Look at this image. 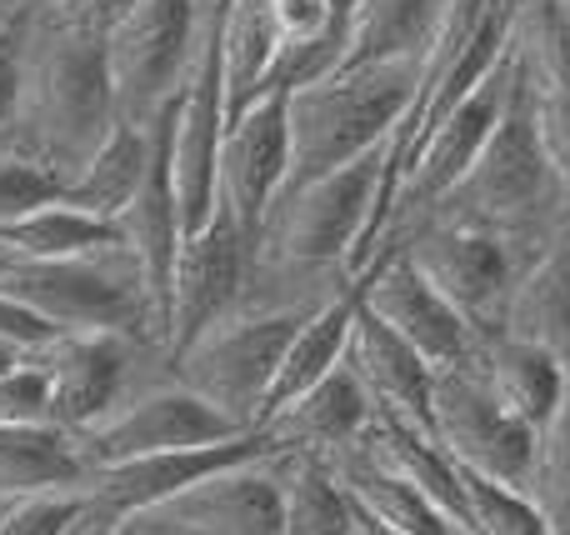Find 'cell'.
Returning <instances> with one entry per match:
<instances>
[{"instance_id": "39", "label": "cell", "mask_w": 570, "mask_h": 535, "mask_svg": "<svg viewBox=\"0 0 570 535\" xmlns=\"http://www.w3.org/2000/svg\"><path fill=\"white\" fill-rule=\"evenodd\" d=\"M60 0H0V16L10 20H36V16H50Z\"/></svg>"}, {"instance_id": "12", "label": "cell", "mask_w": 570, "mask_h": 535, "mask_svg": "<svg viewBox=\"0 0 570 535\" xmlns=\"http://www.w3.org/2000/svg\"><path fill=\"white\" fill-rule=\"evenodd\" d=\"M401 256L461 310L465 326H471L475 336L501 330L511 286L521 280V270L531 266V260H525L515 246H505L501 236L465 230V226H441V220L415 230V236L401 246Z\"/></svg>"}, {"instance_id": "8", "label": "cell", "mask_w": 570, "mask_h": 535, "mask_svg": "<svg viewBox=\"0 0 570 535\" xmlns=\"http://www.w3.org/2000/svg\"><path fill=\"white\" fill-rule=\"evenodd\" d=\"M36 366L50 380V426L66 436L90 430L140 390L176 380L166 350L130 336H60L36 350Z\"/></svg>"}, {"instance_id": "13", "label": "cell", "mask_w": 570, "mask_h": 535, "mask_svg": "<svg viewBox=\"0 0 570 535\" xmlns=\"http://www.w3.org/2000/svg\"><path fill=\"white\" fill-rule=\"evenodd\" d=\"M246 270H250V240L240 230V220L216 200L206 226L180 240L176 280H170L166 360L186 356L210 326L236 316L240 290H246Z\"/></svg>"}, {"instance_id": "43", "label": "cell", "mask_w": 570, "mask_h": 535, "mask_svg": "<svg viewBox=\"0 0 570 535\" xmlns=\"http://www.w3.org/2000/svg\"><path fill=\"white\" fill-rule=\"evenodd\" d=\"M6 266H10V260H6V256H0V276H6Z\"/></svg>"}, {"instance_id": "27", "label": "cell", "mask_w": 570, "mask_h": 535, "mask_svg": "<svg viewBox=\"0 0 570 535\" xmlns=\"http://www.w3.org/2000/svg\"><path fill=\"white\" fill-rule=\"evenodd\" d=\"M351 326H355V290H345V296H335L331 306H321L295 330L291 350H285V360H281L276 390H271V400H266V420L276 416L281 406L301 400L311 386H321V380L341 366L345 346H351ZM266 420H261V426H266Z\"/></svg>"}, {"instance_id": "29", "label": "cell", "mask_w": 570, "mask_h": 535, "mask_svg": "<svg viewBox=\"0 0 570 535\" xmlns=\"http://www.w3.org/2000/svg\"><path fill=\"white\" fill-rule=\"evenodd\" d=\"M285 535H355V506L321 456L281 450Z\"/></svg>"}, {"instance_id": "31", "label": "cell", "mask_w": 570, "mask_h": 535, "mask_svg": "<svg viewBox=\"0 0 570 535\" xmlns=\"http://www.w3.org/2000/svg\"><path fill=\"white\" fill-rule=\"evenodd\" d=\"M465 501H471V531L465 535H551L546 516L535 511V501L515 486H495L485 476L461 470Z\"/></svg>"}, {"instance_id": "28", "label": "cell", "mask_w": 570, "mask_h": 535, "mask_svg": "<svg viewBox=\"0 0 570 535\" xmlns=\"http://www.w3.org/2000/svg\"><path fill=\"white\" fill-rule=\"evenodd\" d=\"M106 246H120L116 220H96L86 210L66 206V200H50V206L0 226V256L10 266L16 260H70V256H90V250H106Z\"/></svg>"}, {"instance_id": "6", "label": "cell", "mask_w": 570, "mask_h": 535, "mask_svg": "<svg viewBox=\"0 0 570 535\" xmlns=\"http://www.w3.org/2000/svg\"><path fill=\"white\" fill-rule=\"evenodd\" d=\"M305 320L311 316H240L236 310L220 326H210L186 356L170 360V370L190 396L216 406L240 430H261L281 360Z\"/></svg>"}, {"instance_id": "20", "label": "cell", "mask_w": 570, "mask_h": 535, "mask_svg": "<svg viewBox=\"0 0 570 535\" xmlns=\"http://www.w3.org/2000/svg\"><path fill=\"white\" fill-rule=\"evenodd\" d=\"M375 406L365 396V386L355 380V370L335 366L321 386H311L301 400L281 406L276 416L261 426V436L271 440L276 450H301V456H331L341 446H355L371 426Z\"/></svg>"}, {"instance_id": "7", "label": "cell", "mask_w": 570, "mask_h": 535, "mask_svg": "<svg viewBox=\"0 0 570 535\" xmlns=\"http://www.w3.org/2000/svg\"><path fill=\"white\" fill-rule=\"evenodd\" d=\"M505 96H511V50H505L501 66H495L491 76H485L481 86H475L471 96H465L461 106H455L451 116H445L441 126L421 140L415 160L405 166L401 186H395L391 216H385V230H381V240H375V260L391 256V250H401L405 236H415V230H421L425 220L441 210V200L465 180V170L475 166L481 146L491 140L495 120H501ZM375 260H371V266H375ZM371 266H365V270H371Z\"/></svg>"}, {"instance_id": "33", "label": "cell", "mask_w": 570, "mask_h": 535, "mask_svg": "<svg viewBox=\"0 0 570 535\" xmlns=\"http://www.w3.org/2000/svg\"><path fill=\"white\" fill-rule=\"evenodd\" d=\"M66 186L70 180L56 176V170L36 166V160L16 156V150H0V226L30 216V210H40V206H50V200H60Z\"/></svg>"}, {"instance_id": "45", "label": "cell", "mask_w": 570, "mask_h": 535, "mask_svg": "<svg viewBox=\"0 0 570 535\" xmlns=\"http://www.w3.org/2000/svg\"><path fill=\"white\" fill-rule=\"evenodd\" d=\"M566 226H570V220H566Z\"/></svg>"}, {"instance_id": "30", "label": "cell", "mask_w": 570, "mask_h": 535, "mask_svg": "<svg viewBox=\"0 0 570 535\" xmlns=\"http://www.w3.org/2000/svg\"><path fill=\"white\" fill-rule=\"evenodd\" d=\"M561 360H566V400L551 426L535 430V460H531V480H525V496L535 501L551 535H570V356Z\"/></svg>"}, {"instance_id": "25", "label": "cell", "mask_w": 570, "mask_h": 535, "mask_svg": "<svg viewBox=\"0 0 570 535\" xmlns=\"http://www.w3.org/2000/svg\"><path fill=\"white\" fill-rule=\"evenodd\" d=\"M86 460L56 426H0V511L50 491H76Z\"/></svg>"}, {"instance_id": "18", "label": "cell", "mask_w": 570, "mask_h": 535, "mask_svg": "<svg viewBox=\"0 0 570 535\" xmlns=\"http://www.w3.org/2000/svg\"><path fill=\"white\" fill-rule=\"evenodd\" d=\"M345 366L355 370V380L365 386L375 410L405 420L411 430L431 436V396H435V370L425 366V356H415L381 316H371L355 290V326L351 346H345Z\"/></svg>"}, {"instance_id": "44", "label": "cell", "mask_w": 570, "mask_h": 535, "mask_svg": "<svg viewBox=\"0 0 570 535\" xmlns=\"http://www.w3.org/2000/svg\"><path fill=\"white\" fill-rule=\"evenodd\" d=\"M566 16H570V0H566Z\"/></svg>"}, {"instance_id": "32", "label": "cell", "mask_w": 570, "mask_h": 535, "mask_svg": "<svg viewBox=\"0 0 570 535\" xmlns=\"http://www.w3.org/2000/svg\"><path fill=\"white\" fill-rule=\"evenodd\" d=\"M515 76H521V70H515ZM525 96H531V126H535V140H541V156L570 206V86H551V90L525 86Z\"/></svg>"}, {"instance_id": "10", "label": "cell", "mask_w": 570, "mask_h": 535, "mask_svg": "<svg viewBox=\"0 0 570 535\" xmlns=\"http://www.w3.org/2000/svg\"><path fill=\"white\" fill-rule=\"evenodd\" d=\"M236 436H250V430H240L216 406L190 396L180 380H166V386H150L140 396H130L126 406H116L90 430L70 436V446L86 460V470H96V466H120V460H140V456L220 446V440H236Z\"/></svg>"}, {"instance_id": "23", "label": "cell", "mask_w": 570, "mask_h": 535, "mask_svg": "<svg viewBox=\"0 0 570 535\" xmlns=\"http://www.w3.org/2000/svg\"><path fill=\"white\" fill-rule=\"evenodd\" d=\"M361 440L391 470H401V476L411 480V486L421 491V496L431 501V506L441 511V516L451 521L455 531H461V535L471 531V501H465V486H461V466H455V460L445 456V450L435 446L431 436H421V430H411L405 420L375 410Z\"/></svg>"}, {"instance_id": "22", "label": "cell", "mask_w": 570, "mask_h": 535, "mask_svg": "<svg viewBox=\"0 0 570 535\" xmlns=\"http://www.w3.org/2000/svg\"><path fill=\"white\" fill-rule=\"evenodd\" d=\"M445 10H451V0H361L331 76L391 66V60H421L441 30Z\"/></svg>"}, {"instance_id": "1", "label": "cell", "mask_w": 570, "mask_h": 535, "mask_svg": "<svg viewBox=\"0 0 570 535\" xmlns=\"http://www.w3.org/2000/svg\"><path fill=\"white\" fill-rule=\"evenodd\" d=\"M110 126H116V90H110L106 36L60 26L56 16L26 20L16 116H10L0 150H16L76 180L80 166L106 146Z\"/></svg>"}, {"instance_id": "3", "label": "cell", "mask_w": 570, "mask_h": 535, "mask_svg": "<svg viewBox=\"0 0 570 535\" xmlns=\"http://www.w3.org/2000/svg\"><path fill=\"white\" fill-rule=\"evenodd\" d=\"M415 76H421V60H391V66H365L295 86L285 96L291 166H285L281 196L335 176L365 156H381L415 100Z\"/></svg>"}, {"instance_id": "35", "label": "cell", "mask_w": 570, "mask_h": 535, "mask_svg": "<svg viewBox=\"0 0 570 535\" xmlns=\"http://www.w3.org/2000/svg\"><path fill=\"white\" fill-rule=\"evenodd\" d=\"M80 491H50V496H30L0 511V535H66L76 521Z\"/></svg>"}, {"instance_id": "37", "label": "cell", "mask_w": 570, "mask_h": 535, "mask_svg": "<svg viewBox=\"0 0 570 535\" xmlns=\"http://www.w3.org/2000/svg\"><path fill=\"white\" fill-rule=\"evenodd\" d=\"M140 0H60L50 16L60 20V26H76V30H90V36H106L110 26H116L126 10H136Z\"/></svg>"}, {"instance_id": "34", "label": "cell", "mask_w": 570, "mask_h": 535, "mask_svg": "<svg viewBox=\"0 0 570 535\" xmlns=\"http://www.w3.org/2000/svg\"><path fill=\"white\" fill-rule=\"evenodd\" d=\"M0 426H50V380L36 356L0 370Z\"/></svg>"}, {"instance_id": "17", "label": "cell", "mask_w": 570, "mask_h": 535, "mask_svg": "<svg viewBox=\"0 0 570 535\" xmlns=\"http://www.w3.org/2000/svg\"><path fill=\"white\" fill-rule=\"evenodd\" d=\"M285 166H291V146H285V96H266L226 130L220 140V166H216V200L240 220L246 240H256L266 210L276 206L285 186Z\"/></svg>"}, {"instance_id": "21", "label": "cell", "mask_w": 570, "mask_h": 535, "mask_svg": "<svg viewBox=\"0 0 570 535\" xmlns=\"http://www.w3.org/2000/svg\"><path fill=\"white\" fill-rule=\"evenodd\" d=\"M321 460L331 466L335 486L351 496V506L361 511V516L381 521V526H391L401 535H461L441 511L431 506V501L421 496V491L411 486V480L401 476V470L385 466L365 440L331 450V456H321Z\"/></svg>"}, {"instance_id": "36", "label": "cell", "mask_w": 570, "mask_h": 535, "mask_svg": "<svg viewBox=\"0 0 570 535\" xmlns=\"http://www.w3.org/2000/svg\"><path fill=\"white\" fill-rule=\"evenodd\" d=\"M0 340L16 346V350H26V356H36V350H46L50 340H60V330L50 326V320H40L30 306H20L16 296L0 290Z\"/></svg>"}, {"instance_id": "41", "label": "cell", "mask_w": 570, "mask_h": 535, "mask_svg": "<svg viewBox=\"0 0 570 535\" xmlns=\"http://www.w3.org/2000/svg\"><path fill=\"white\" fill-rule=\"evenodd\" d=\"M20 360H26V350H16V346H6V340H0V370L20 366Z\"/></svg>"}, {"instance_id": "2", "label": "cell", "mask_w": 570, "mask_h": 535, "mask_svg": "<svg viewBox=\"0 0 570 535\" xmlns=\"http://www.w3.org/2000/svg\"><path fill=\"white\" fill-rule=\"evenodd\" d=\"M431 220L501 236L525 260H535L556 236H566L570 206L541 156V140H535L531 126V96H525L521 76H515V60H511V96H505V110L495 120L491 140L481 146L475 166L465 170V180L441 200V210Z\"/></svg>"}, {"instance_id": "11", "label": "cell", "mask_w": 570, "mask_h": 535, "mask_svg": "<svg viewBox=\"0 0 570 535\" xmlns=\"http://www.w3.org/2000/svg\"><path fill=\"white\" fill-rule=\"evenodd\" d=\"M431 440L471 476L525 491L535 460V430L515 420L465 366L435 370Z\"/></svg>"}, {"instance_id": "40", "label": "cell", "mask_w": 570, "mask_h": 535, "mask_svg": "<svg viewBox=\"0 0 570 535\" xmlns=\"http://www.w3.org/2000/svg\"><path fill=\"white\" fill-rule=\"evenodd\" d=\"M355 535H401V531H391V526H381V521H371V516L355 511Z\"/></svg>"}, {"instance_id": "9", "label": "cell", "mask_w": 570, "mask_h": 535, "mask_svg": "<svg viewBox=\"0 0 570 535\" xmlns=\"http://www.w3.org/2000/svg\"><path fill=\"white\" fill-rule=\"evenodd\" d=\"M200 26V0H140L106 30L116 120L150 126L180 96Z\"/></svg>"}, {"instance_id": "5", "label": "cell", "mask_w": 570, "mask_h": 535, "mask_svg": "<svg viewBox=\"0 0 570 535\" xmlns=\"http://www.w3.org/2000/svg\"><path fill=\"white\" fill-rule=\"evenodd\" d=\"M0 290L30 306L60 336H130L150 340L146 290L126 246H106L70 260H16ZM156 346V340H150Z\"/></svg>"}, {"instance_id": "16", "label": "cell", "mask_w": 570, "mask_h": 535, "mask_svg": "<svg viewBox=\"0 0 570 535\" xmlns=\"http://www.w3.org/2000/svg\"><path fill=\"white\" fill-rule=\"evenodd\" d=\"M355 290H361L365 310L381 316L385 326L415 350V356H425L431 370H451L471 356L475 330L465 326L461 310H455L451 300H445L441 290H435L431 280L401 256V250H391V256L375 260V266L355 280Z\"/></svg>"}, {"instance_id": "42", "label": "cell", "mask_w": 570, "mask_h": 535, "mask_svg": "<svg viewBox=\"0 0 570 535\" xmlns=\"http://www.w3.org/2000/svg\"><path fill=\"white\" fill-rule=\"evenodd\" d=\"M491 6H501V10H511V16H515V10H521L525 0H491Z\"/></svg>"}, {"instance_id": "14", "label": "cell", "mask_w": 570, "mask_h": 535, "mask_svg": "<svg viewBox=\"0 0 570 535\" xmlns=\"http://www.w3.org/2000/svg\"><path fill=\"white\" fill-rule=\"evenodd\" d=\"M136 535H285L281 450L196 480L166 506L146 511Z\"/></svg>"}, {"instance_id": "4", "label": "cell", "mask_w": 570, "mask_h": 535, "mask_svg": "<svg viewBox=\"0 0 570 535\" xmlns=\"http://www.w3.org/2000/svg\"><path fill=\"white\" fill-rule=\"evenodd\" d=\"M375 196H381V156H365L335 176L285 190L250 240V260L295 270H345L355 280L365 240H371Z\"/></svg>"}, {"instance_id": "19", "label": "cell", "mask_w": 570, "mask_h": 535, "mask_svg": "<svg viewBox=\"0 0 570 535\" xmlns=\"http://www.w3.org/2000/svg\"><path fill=\"white\" fill-rule=\"evenodd\" d=\"M461 366L531 430L551 426L556 410H561V400H566V360L546 346L505 336V330H485V336H475L471 356H465Z\"/></svg>"}, {"instance_id": "24", "label": "cell", "mask_w": 570, "mask_h": 535, "mask_svg": "<svg viewBox=\"0 0 570 535\" xmlns=\"http://www.w3.org/2000/svg\"><path fill=\"white\" fill-rule=\"evenodd\" d=\"M501 330L556 350V356H570V236H556L521 270V280L511 286V300H505Z\"/></svg>"}, {"instance_id": "15", "label": "cell", "mask_w": 570, "mask_h": 535, "mask_svg": "<svg viewBox=\"0 0 570 535\" xmlns=\"http://www.w3.org/2000/svg\"><path fill=\"white\" fill-rule=\"evenodd\" d=\"M271 440L261 430L250 436H236V440H220V446H196V450H170V456H140V460H120V466H96L80 476V496L96 501L100 511L120 521V526L136 531V521L146 511L166 506L170 496L190 491L196 480L216 476V470H230V466H246V460H261L271 456Z\"/></svg>"}, {"instance_id": "38", "label": "cell", "mask_w": 570, "mask_h": 535, "mask_svg": "<svg viewBox=\"0 0 570 535\" xmlns=\"http://www.w3.org/2000/svg\"><path fill=\"white\" fill-rule=\"evenodd\" d=\"M20 30L26 20L0 16V140L10 130V116H16V80H20Z\"/></svg>"}, {"instance_id": "26", "label": "cell", "mask_w": 570, "mask_h": 535, "mask_svg": "<svg viewBox=\"0 0 570 535\" xmlns=\"http://www.w3.org/2000/svg\"><path fill=\"white\" fill-rule=\"evenodd\" d=\"M150 166V126H130V120H116L106 136V146L80 166V176L66 186V206L86 210L96 220H116L120 210L136 200L140 180H146Z\"/></svg>"}]
</instances>
